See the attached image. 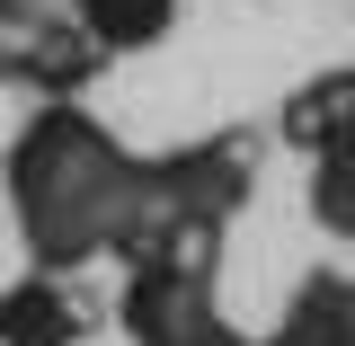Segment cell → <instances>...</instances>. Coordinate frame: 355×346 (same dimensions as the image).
Masks as SVG:
<instances>
[{"label":"cell","mask_w":355,"mask_h":346,"mask_svg":"<svg viewBox=\"0 0 355 346\" xmlns=\"http://www.w3.org/2000/svg\"><path fill=\"white\" fill-rule=\"evenodd\" d=\"M0 196H9L18 258L62 266V275H80L89 258H133L160 214L151 151H125L80 98L27 107V125L9 133V160H0Z\"/></svg>","instance_id":"obj_1"},{"label":"cell","mask_w":355,"mask_h":346,"mask_svg":"<svg viewBox=\"0 0 355 346\" xmlns=\"http://www.w3.org/2000/svg\"><path fill=\"white\" fill-rule=\"evenodd\" d=\"M116 329L133 346H266L222 311V231H169L125 258Z\"/></svg>","instance_id":"obj_2"},{"label":"cell","mask_w":355,"mask_h":346,"mask_svg":"<svg viewBox=\"0 0 355 346\" xmlns=\"http://www.w3.org/2000/svg\"><path fill=\"white\" fill-rule=\"evenodd\" d=\"M151 240L169 231H231L240 205L258 196V133H205V142H178V151H151ZM142 240V249H151ZM133 249V258H142Z\"/></svg>","instance_id":"obj_3"},{"label":"cell","mask_w":355,"mask_h":346,"mask_svg":"<svg viewBox=\"0 0 355 346\" xmlns=\"http://www.w3.org/2000/svg\"><path fill=\"white\" fill-rule=\"evenodd\" d=\"M107 62H116V53L80 27L71 0H0V80L27 89L36 107L89 98V80H98Z\"/></svg>","instance_id":"obj_4"},{"label":"cell","mask_w":355,"mask_h":346,"mask_svg":"<svg viewBox=\"0 0 355 346\" xmlns=\"http://www.w3.org/2000/svg\"><path fill=\"white\" fill-rule=\"evenodd\" d=\"M98 311H89L80 275L62 266H18L0 284V346H89Z\"/></svg>","instance_id":"obj_5"},{"label":"cell","mask_w":355,"mask_h":346,"mask_svg":"<svg viewBox=\"0 0 355 346\" xmlns=\"http://www.w3.org/2000/svg\"><path fill=\"white\" fill-rule=\"evenodd\" d=\"M266 346H355V275L311 266L284 302V320L266 329Z\"/></svg>","instance_id":"obj_6"},{"label":"cell","mask_w":355,"mask_h":346,"mask_svg":"<svg viewBox=\"0 0 355 346\" xmlns=\"http://www.w3.org/2000/svg\"><path fill=\"white\" fill-rule=\"evenodd\" d=\"M71 9H80V27L107 44L116 62H125V53H151V44L178 36V0H71Z\"/></svg>","instance_id":"obj_7"}]
</instances>
